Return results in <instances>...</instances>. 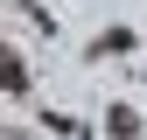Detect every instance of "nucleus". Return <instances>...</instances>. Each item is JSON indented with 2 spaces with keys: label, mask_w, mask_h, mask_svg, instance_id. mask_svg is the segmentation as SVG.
I'll list each match as a JSON object with an SVG mask.
<instances>
[{
  "label": "nucleus",
  "mask_w": 147,
  "mask_h": 140,
  "mask_svg": "<svg viewBox=\"0 0 147 140\" xmlns=\"http://www.w3.org/2000/svg\"><path fill=\"white\" fill-rule=\"evenodd\" d=\"M105 126H112V140H133V133H140V119L126 112V105H112V112H105Z\"/></svg>",
  "instance_id": "f257e3e1"
}]
</instances>
